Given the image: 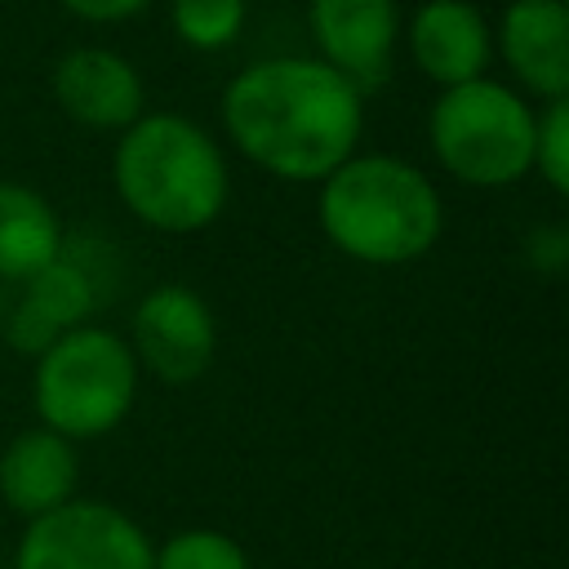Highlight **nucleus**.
I'll return each mask as SVG.
<instances>
[{
  "mask_svg": "<svg viewBox=\"0 0 569 569\" xmlns=\"http://www.w3.org/2000/svg\"><path fill=\"white\" fill-rule=\"evenodd\" d=\"M222 124L236 151L262 173L325 182L356 156L365 93L320 58H262L222 89Z\"/></svg>",
  "mask_w": 569,
  "mask_h": 569,
  "instance_id": "f257e3e1",
  "label": "nucleus"
},
{
  "mask_svg": "<svg viewBox=\"0 0 569 569\" xmlns=\"http://www.w3.org/2000/svg\"><path fill=\"white\" fill-rule=\"evenodd\" d=\"M445 204L436 182L400 156H347L320 182V231L365 267H405L436 249Z\"/></svg>",
  "mask_w": 569,
  "mask_h": 569,
  "instance_id": "f03ea898",
  "label": "nucleus"
},
{
  "mask_svg": "<svg viewBox=\"0 0 569 569\" xmlns=\"http://www.w3.org/2000/svg\"><path fill=\"white\" fill-rule=\"evenodd\" d=\"M111 178L124 209L164 236L204 231L231 196L218 142L196 120L173 111H142L129 129H120Z\"/></svg>",
  "mask_w": 569,
  "mask_h": 569,
  "instance_id": "7ed1b4c3",
  "label": "nucleus"
},
{
  "mask_svg": "<svg viewBox=\"0 0 569 569\" xmlns=\"http://www.w3.org/2000/svg\"><path fill=\"white\" fill-rule=\"evenodd\" d=\"M138 360L129 342L102 325H80L36 356L31 405L40 427L67 440L116 431L138 400Z\"/></svg>",
  "mask_w": 569,
  "mask_h": 569,
  "instance_id": "20e7f679",
  "label": "nucleus"
},
{
  "mask_svg": "<svg viewBox=\"0 0 569 569\" xmlns=\"http://www.w3.org/2000/svg\"><path fill=\"white\" fill-rule=\"evenodd\" d=\"M538 111L498 80L440 89L427 116V138L440 169L467 187H511L533 169Z\"/></svg>",
  "mask_w": 569,
  "mask_h": 569,
  "instance_id": "39448f33",
  "label": "nucleus"
},
{
  "mask_svg": "<svg viewBox=\"0 0 569 569\" xmlns=\"http://www.w3.org/2000/svg\"><path fill=\"white\" fill-rule=\"evenodd\" d=\"M151 551L133 516L98 498H71L27 520L13 569H151Z\"/></svg>",
  "mask_w": 569,
  "mask_h": 569,
  "instance_id": "423d86ee",
  "label": "nucleus"
},
{
  "mask_svg": "<svg viewBox=\"0 0 569 569\" xmlns=\"http://www.w3.org/2000/svg\"><path fill=\"white\" fill-rule=\"evenodd\" d=\"M129 351L138 369L156 373L169 387H187L204 378L218 351V325L209 302L187 284H156L142 293L129 329Z\"/></svg>",
  "mask_w": 569,
  "mask_h": 569,
  "instance_id": "0eeeda50",
  "label": "nucleus"
},
{
  "mask_svg": "<svg viewBox=\"0 0 569 569\" xmlns=\"http://www.w3.org/2000/svg\"><path fill=\"white\" fill-rule=\"evenodd\" d=\"M307 22L320 49V62L347 76L360 93L387 80L391 49L400 36L396 0H311Z\"/></svg>",
  "mask_w": 569,
  "mask_h": 569,
  "instance_id": "6e6552de",
  "label": "nucleus"
},
{
  "mask_svg": "<svg viewBox=\"0 0 569 569\" xmlns=\"http://www.w3.org/2000/svg\"><path fill=\"white\" fill-rule=\"evenodd\" d=\"M53 98L76 124L98 129V133H107V129L120 133L142 116L147 89H142V76L129 58L98 49V44H84V49H71L58 58Z\"/></svg>",
  "mask_w": 569,
  "mask_h": 569,
  "instance_id": "1a4fd4ad",
  "label": "nucleus"
},
{
  "mask_svg": "<svg viewBox=\"0 0 569 569\" xmlns=\"http://www.w3.org/2000/svg\"><path fill=\"white\" fill-rule=\"evenodd\" d=\"M413 67L440 89L480 80L493 58V36L471 0H422L409 18Z\"/></svg>",
  "mask_w": 569,
  "mask_h": 569,
  "instance_id": "9d476101",
  "label": "nucleus"
},
{
  "mask_svg": "<svg viewBox=\"0 0 569 569\" xmlns=\"http://www.w3.org/2000/svg\"><path fill=\"white\" fill-rule=\"evenodd\" d=\"M507 71L542 102L569 98V9L565 0H511L498 27Z\"/></svg>",
  "mask_w": 569,
  "mask_h": 569,
  "instance_id": "9b49d317",
  "label": "nucleus"
},
{
  "mask_svg": "<svg viewBox=\"0 0 569 569\" xmlns=\"http://www.w3.org/2000/svg\"><path fill=\"white\" fill-rule=\"evenodd\" d=\"M93 307H98V284L84 271V262L71 258L62 244V253L49 267H40L36 276L22 280V298L9 320V342L22 356H40L62 333L89 325Z\"/></svg>",
  "mask_w": 569,
  "mask_h": 569,
  "instance_id": "f8f14e48",
  "label": "nucleus"
},
{
  "mask_svg": "<svg viewBox=\"0 0 569 569\" xmlns=\"http://www.w3.org/2000/svg\"><path fill=\"white\" fill-rule=\"evenodd\" d=\"M76 480H80L76 440H67L49 427H31V431L13 436L0 453V498L27 520L71 502Z\"/></svg>",
  "mask_w": 569,
  "mask_h": 569,
  "instance_id": "ddd939ff",
  "label": "nucleus"
},
{
  "mask_svg": "<svg viewBox=\"0 0 569 569\" xmlns=\"http://www.w3.org/2000/svg\"><path fill=\"white\" fill-rule=\"evenodd\" d=\"M62 222L53 204L27 187L0 178V280H27L62 253Z\"/></svg>",
  "mask_w": 569,
  "mask_h": 569,
  "instance_id": "4468645a",
  "label": "nucleus"
},
{
  "mask_svg": "<svg viewBox=\"0 0 569 569\" xmlns=\"http://www.w3.org/2000/svg\"><path fill=\"white\" fill-rule=\"evenodd\" d=\"M151 569H253L249 551L218 529H178L151 551Z\"/></svg>",
  "mask_w": 569,
  "mask_h": 569,
  "instance_id": "2eb2a0df",
  "label": "nucleus"
},
{
  "mask_svg": "<svg viewBox=\"0 0 569 569\" xmlns=\"http://www.w3.org/2000/svg\"><path fill=\"white\" fill-rule=\"evenodd\" d=\"M249 0H173L169 22L191 49H227L244 27Z\"/></svg>",
  "mask_w": 569,
  "mask_h": 569,
  "instance_id": "dca6fc26",
  "label": "nucleus"
},
{
  "mask_svg": "<svg viewBox=\"0 0 569 569\" xmlns=\"http://www.w3.org/2000/svg\"><path fill=\"white\" fill-rule=\"evenodd\" d=\"M556 196H569V98L542 102L533 120V169Z\"/></svg>",
  "mask_w": 569,
  "mask_h": 569,
  "instance_id": "f3484780",
  "label": "nucleus"
},
{
  "mask_svg": "<svg viewBox=\"0 0 569 569\" xmlns=\"http://www.w3.org/2000/svg\"><path fill=\"white\" fill-rule=\"evenodd\" d=\"M58 4L84 22H124V18L142 13L151 0H58Z\"/></svg>",
  "mask_w": 569,
  "mask_h": 569,
  "instance_id": "a211bd4d",
  "label": "nucleus"
},
{
  "mask_svg": "<svg viewBox=\"0 0 569 569\" xmlns=\"http://www.w3.org/2000/svg\"><path fill=\"white\" fill-rule=\"evenodd\" d=\"M529 258H533V267H542V271H560V267L569 262V236H565L560 227L533 231V236H529Z\"/></svg>",
  "mask_w": 569,
  "mask_h": 569,
  "instance_id": "6ab92c4d",
  "label": "nucleus"
}]
</instances>
